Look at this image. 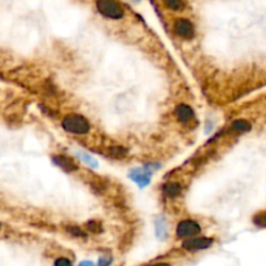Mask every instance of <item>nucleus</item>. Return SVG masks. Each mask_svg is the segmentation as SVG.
Listing matches in <instances>:
<instances>
[{
  "label": "nucleus",
  "mask_w": 266,
  "mask_h": 266,
  "mask_svg": "<svg viewBox=\"0 0 266 266\" xmlns=\"http://www.w3.org/2000/svg\"><path fill=\"white\" fill-rule=\"evenodd\" d=\"M201 229L200 225L195 221L191 220H186L182 221V222L178 225L176 227V235L181 239H187V238H192V236H196L198 234H200Z\"/></svg>",
  "instance_id": "nucleus-3"
},
{
  "label": "nucleus",
  "mask_w": 266,
  "mask_h": 266,
  "mask_svg": "<svg viewBox=\"0 0 266 266\" xmlns=\"http://www.w3.org/2000/svg\"><path fill=\"white\" fill-rule=\"evenodd\" d=\"M66 231H68L69 234H71V235H74V236H86V234H84V232L77 226L66 227Z\"/></svg>",
  "instance_id": "nucleus-16"
},
{
  "label": "nucleus",
  "mask_w": 266,
  "mask_h": 266,
  "mask_svg": "<svg viewBox=\"0 0 266 266\" xmlns=\"http://www.w3.org/2000/svg\"><path fill=\"white\" fill-rule=\"evenodd\" d=\"M175 116L181 122L187 124L194 118V111H192L191 107L186 106V104H180L175 108Z\"/></svg>",
  "instance_id": "nucleus-8"
},
{
  "label": "nucleus",
  "mask_w": 266,
  "mask_h": 266,
  "mask_svg": "<svg viewBox=\"0 0 266 266\" xmlns=\"http://www.w3.org/2000/svg\"><path fill=\"white\" fill-rule=\"evenodd\" d=\"M130 178L135 183H138L139 187H146L148 186L149 182H151V171L142 167V169H135V170H131Z\"/></svg>",
  "instance_id": "nucleus-6"
},
{
  "label": "nucleus",
  "mask_w": 266,
  "mask_h": 266,
  "mask_svg": "<svg viewBox=\"0 0 266 266\" xmlns=\"http://www.w3.org/2000/svg\"><path fill=\"white\" fill-rule=\"evenodd\" d=\"M213 244V240L211 238H187L183 241L182 247L189 251H200V249H207Z\"/></svg>",
  "instance_id": "nucleus-4"
},
{
  "label": "nucleus",
  "mask_w": 266,
  "mask_h": 266,
  "mask_svg": "<svg viewBox=\"0 0 266 266\" xmlns=\"http://www.w3.org/2000/svg\"><path fill=\"white\" fill-rule=\"evenodd\" d=\"M174 31L176 35H180L182 38H192L195 34L194 26L189 20L180 19L174 22Z\"/></svg>",
  "instance_id": "nucleus-5"
},
{
  "label": "nucleus",
  "mask_w": 266,
  "mask_h": 266,
  "mask_svg": "<svg viewBox=\"0 0 266 266\" xmlns=\"http://www.w3.org/2000/svg\"><path fill=\"white\" fill-rule=\"evenodd\" d=\"M156 232H157V236L160 239L166 238V222H165V220H162V218H158V220L156 221Z\"/></svg>",
  "instance_id": "nucleus-11"
},
{
  "label": "nucleus",
  "mask_w": 266,
  "mask_h": 266,
  "mask_svg": "<svg viewBox=\"0 0 266 266\" xmlns=\"http://www.w3.org/2000/svg\"><path fill=\"white\" fill-rule=\"evenodd\" d=\"M232 130L238 131V133H245V131L251 130V124L245 120H236L232 124Z\"/></svg>",
  "instance_id": "nucleus-10"
},
{
  "label": "nucleus",
  "mask_w": 266,
  "mask_h": 266,
  "mask_svg": "<svg viewBox=\"0 0 266 266\" xmlns=\"http://www.w3.org/2000/svg\"><path fill=\"white\" fill-rule=\"evenodd\" d=\"M87 227H88V229H90L93 232H96V234H98V232H100L103 230L102 225H100L99 222H95V221L87 223Z\"/></svg>",
  "instance_id": "nucleus-17"
},
{
  "label": "nucleus",
  "mask_w": 266,
  "mask_h": 266,
  "mask_svg": "<svg viewBox=\"0 0 266 266\" xmlns=\"http://www.w3.org/2000/svg\"><path fill=\"white\" fill-rule=\"evenodd\" d=\"M78 156H79V157L82 158V161H83V162H86L87 165H90V166H93V167L98 166V162H96L95 158H93L91 156H88L87 153H84V152H78Z\"/></svg>",
  "instance_id": "nucleus-13"
},
{
  "label": "nucleus",
  "mask_w": 266,
  "mask_h": 266,
  "mask_svg": "<svg viewBox=\"0 0 266 266\" xmlns=\"http://www.w3.org/2000/svg\"><path fill=\"white\" fill-rule=\"evenodd\" d=\"M181 190H182V187H181L180 183L170 182L164 186V194L166 196H169V198H174L178 194H181Z\"/></svg>",
  "instance_id": "nucleus-9"
},
{
  "label": "nucleus",
  "mask_w": 266,
  "mask_h": 266,
  "mask_svg": "<svg viewBox=\"0 0 266 266\" xmlns=\"http://www.w3.org/2000/svg\"><path fill=\"white\" fill-rule=\"evenodd\" d=\"M53 162H55L57 166L61 167L62 170L68 171V173L78 169L77 164H75L74 161L71 160V158L66 157V156H55V157H53Z\"/></svg>",
  "instance_id": "nucleus-7"
},
{
  "label": "nucleus",
  "mask_w": 266,
  "mask_h": 266,
  "mask_svg": "<svg viewBox=\"0 0 266 266\" xmlns=\"http://www.w3.org/2000/svg\"><path fill=\"white\" fill-rule=\"evenodd\" d=\"M253 222L256 223L257 226L266 227V212H265V213L257 214V216L253 218Z\"/></svg>",
  "instance_id": "nucleus-15"
},
{
  "label": "nucleus",
  "mask_w": 266,
  "mask_h": 266,
  "mask_svg": "<svg viewBox=\"0 0 266 266\" xmlns=\"http://www.w3.org/2000/svg\"><path fill=\"white\" fill-rule=\"evenodd\" d=\"M56 265H70V261L65 260V258H60V260L56 261Z\"/></svg>",
  "instance_id": "nucleus-18"
},
{
  "label": "nucleus",
  "mask_w": 266,
  "mask_h": 266,
  "mask_svg": "<svg viewBox=\"0 0 266 266\" xmlns=\"http://www.w3.org/2000/svg\"><path fill=\"white\" fill-rule=\"evenodd\" d=\"M62 127L64 130L70 134L83 135L90 131V124L88 121L79 115H68L62 120Z\"/></svg>",
  "instance_id": "nucleus-1"
},
{
  "label": "nucleus",
  "mask_w": 266,
  "mask_h": 266,
  "mask_svg": "<svg viewBox=\"0 0 266 266\" xmlns=\"http://www.w3.org/2000/svg\"><path fill=\"white\" fill-rule=\"evenodd\" d=\"M96 7L104 17L111 20H120L124 17V11L117 0H98Z\"/></svg>",
  "instance_id": "nucleus-2"
},
{
  "label": "nucleus",
  "mask_w": 266,
  "mask_h": 266,
  "mask_svg": "<svg viewBox=\"0 0 266 266\" xmlns=\"http://www.w3.org/2000/svg\"><path fill=\"white\" fill-rule=\"evenodd\" d=\"M164 3L171 11H181L185 7V2L183 0H164Z\"/></svg>",
  "instance_id": "nucleus-12"
},
{
  "label": "nucleus",
  "mask_w": 266,
  "mask_h": 266,
  "mask_svg": "<svg viewBox=\"0 0 266 266\" xmlns=\"http://www.w3.org/2000/svg\"><path fill=\"white\" fill-rule=\"evenodd\" d=\"M109 153H111L113 157H124V156L127 155V151L124 147H112V148L109 149Z\"/></svg>",
  "instance_id": "nucleus-14"
}]
</instances>
